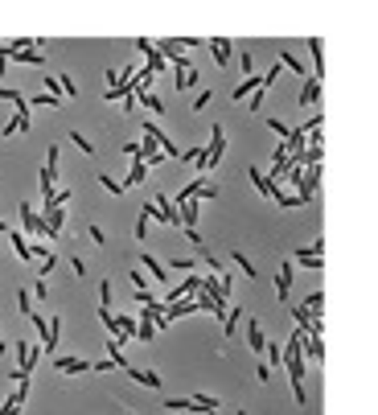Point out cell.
<instances>
[{"label":"cell","instance_id":"7a4b0ae2","mask_svg":"<svg viewBox=\"0 0 378 415\" xmlns=\"http://www.w3.org/2000/svg\"><path fill=\"white\" fill-rule=\"evenodd\" d=\"M128 374H132V382H140V386H161V378H156V374H152V370H148V374H144V370L128 366Z\"/></svg>","mask_w":378,"mask_h":415},{"label":"cell","instance_id":"277c9868","mask_svg":"<svg viewBox=\"0 0 378 415\" xmlns=\"http://www.w3.org/2000/svg\"><path fill=\"white\" fill-rule=\"evenodd\" d=\"M17 304H21V309H25V313L33 317V300H29V292H17Z\"/></svg>","mask_w":378,"mask_h":415},{"label":"cell","instance_id":"5b68a950","mask_svg":"<svg viewBox=\"0 0 378 415\" xmlns=\"http://www.w3.org/2000/svg\"><path fill=\"white\" fill-rule=\"evenodd\" d=\"M99 181H103V189H107V193H120V189H124V185H115V181H111V177H107V173H103V177H99Z\"/></svg>","mask_w":378,"mask_h":415},{"label":"cell","instance_id":"6da1fadb","mask_svg":"<svg viewBox=\"0 0 378 415\" xmlns=\"http://www.w3.org/2000/svg\"><path fill=\"white\" fill-rule=\"evenodd\" d=\"M58 370H62V374H87L91 362H83V358H58Z\"/></svg>","mask_w":378,"mask_h":415},{"label":"cell","instance_id":"3957f363","mask_svg":"<svg viewBox=\"0 0 378 415\" xmlns=\"http://www.w3.org/2000/svg\"><path fill=\"white\" fill-rule=\"evenodd\" d=\"M144 263H148V272H152V276H156V279H165V268H161V263H156V259H152L148 251H144Z\"/></svg>","mask_w":378,"mask_h":415},{"label":"cell","instance_id":"8992f818","mask_svg":"<svg viewBox=\"0 0 378 415\" xmlns=\"http://www.w3.org/2000/svg\"><path fill=\"white\" fill-rule=\"evenodd\" d=\"M70 140H74V144H79L83 152H94V148H91V140H83V132H74V136H70Z\"/></svg>","mask_w":378,"mask_h":415}]
</instances>
